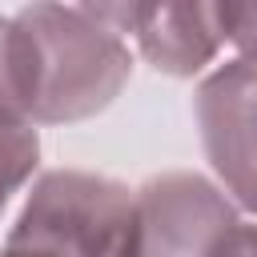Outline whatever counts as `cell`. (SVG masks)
<instances>
[{
    "label": "cell",
    "instance_id": "8992f818",
    "mask_svg": "<svg viewBox=\"0 0 257 257\" xmlns=\"http://www.w3.org/2000/svg\"><path fill=\"white\" fill-rule=\"evenodd\" d=\"M40 169V137L36 128H12L0 133V221L8 213V205L16 201V193L36 181Z\"/></svg>",
    "mask_w": 257,
    "mask_h": 257
},
{
    "label": "cell",
    "instance_id": "9c48e42d",
    "mask_svg": "<svg viewBox=\"0 0 257 257\" xmlns=\"http://www.w3.org/2000/svg\"><path fill=\"white\" fill-rule=\"evenodd\" d=\"M221 257H257V221H241V225L229 233Z\"/></svg>",
    "mask_w": 257,
    "mask_h": 257
},
{
    "label": "cell",
    "instance_id": "52a82bcc",
    "mask_svg": "<svg viewBox=\"0 0 257 257\" xmlns=\"http://www.w3.org/2000/svg\"><path fill=\"white\" fill-rule=\"evenodd\" d=\"M217 20H221V32H225V44L241 60H257V0L217 4Z\"/></svg>",
    "mask_w": 257,
    "mask_h": 257
},
{
    "label": "cell",
    "instance_id": "7a4b0ae2",
    "mask_svg": "<svg viewBox=\"0 0 257 257\" xmlns=\"http://www.w3.org/2000/svg\"><path fill=\"white\" fill-rule=\"evenodd\" d=\"M133 197L116 177L88 169H44L4 233L12 257H124Z\"/></svg>",
    "mask_w": 257,
    "mask_h": 257
},
{
    "label": "cell",
    "instance_id": "30bf717a",
    "mask_svg": "<svg viewBox=\"0 0 257 257\" xmlns=\"http://www.w3.org/2000/svg\"><path fill=\"white\" fill-rule=\"evenodd\" d=\"M0 257H12V253H8V249H0Z\"/></svg>",
    "mask_w": 257,
    "mask_h": 257
},
{
    "label": "cell",
    "instance_id": "6da1fadb",
    "mask_svg": "<svg viewBox=\"0 0 257 257\" xmlns=\"http://www.w3.org/2000/svg\"><path fill=\"white\" fill-rule=\"evenodd\" d=\"M8 56L32 128L104 112L133 76L128 40L92 4H28L8 12Z\"/></svg>",
    "mask_w": 257,
    "mask_h": 257
},
{
    "label": "cell",
    "instance_id": "277c9868",
    "mask_svg": "<svg viewBox=\"0 0 257 257\" xmlns=\"http://www.w3.org/2000/svg\"><path fill=\"white\" fill-rule=\"evenodd\" d=\"M193 116L213 181L241 213L257 217V60L229 56L209 68L197 84Z\"/></svg>",
    "mask_w": 257,
    "mask_h": 257
},
{
    "label": "cell",
    "instance_id": "5b68a950",
    "mask_svg": "<svg viewBox=\"0 0 257 257\" xmlns=\"http://www.w3.org/2000/svg\"><path fill=\"white\" fill-rule=\"evenodd\" d=\"M92 12L116 28L157 72L189 80L217 68L225 32L217 4H92Z\"/></svg>",
    "mask_w": 257,
    "mask_h": 257
},
{
    "label": "cell",
    "instance_id": "3957f363",
    "mask_svg": "<svg viewBox=\"0 0 257 257\" xmlns=\"http://www.w3.org/2000/svg\"><path fill=\"white\" fill-rule=\"evenodd\" d=\"M245 213L205 173H157L137 185L124 257H221Z\"/></svg>",
    "mask_w": 257,
    "mask_h": 257
},
{
    "label": "cell",
    "instance_id": "ba28073f",
    "mask_svg": "<svg viewBox=\"0 0 257 257\" xmlns=\"http://www.w3.org/2000/svg\"><path fill=\"white\" fill-rule=\"evenodd\" d=\"M12 128H32L24 120L20 96H16V80H12V56H8V16H0V133Z\"/></svg>",
    "mask_w": 257,
    "mask_h": 257
}]
</instances>
